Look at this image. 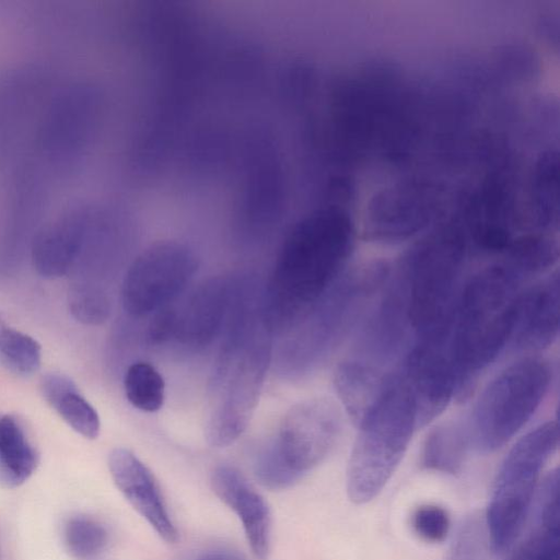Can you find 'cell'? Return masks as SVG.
I'll return each mask as SVG.
<instances>
[{
  "instance_id": "obj_19",
  "label": "cell",
  "mask_w": 560,
  "mask_h": 560,
  "mask_svg": "<svg viewBox=\"0 0 560 560\" xmlns=\"http://www.w3.org/2000/svg\"><path fill=\"white\" fill-rule=\"evenodd\" d=\"M469 446L467 424L456 421L439 424L424 441L422 466L430 470L455 475L460 471Z\"/></svg>"
},
{
  "instance_id": "obj_12",
  "label": "cell",
  "mask_w": 560,
  "mask_h": 560,
  "mask_svg": "<svg viewBox=\"0 0 560 560\" xmlns=\"http://www.w3.org/2000/svg\"><path fill=\"white\" fill-rule=\"evenodd\" d=\"M559 272L530 283L522 292L505 348L510 354H538L559 334Z\"/></svg>"
},
{
  "instance_id": "obj_22",
  "label": "cell",
  "mask_w": 560,
  "mask_h": 560,
  "mask_svg": "<svg viewBox=\"0 0 560 560\" xmlns=\"http://www.w3.org/2000/svg\"><path fill=\"white\" fill-rule=\"evenodd\" d=\"M124 388L128 401L139 410L155 412L164 404V378L149 362L137 361L128 366L124 376Z\"/></svg>"
},
{
  "instance_id": "obj_14",
  "label": "cell",
  "mask_w": 560,
  "mask_h": 560,
  "mask_svg": "<svg viewBox=\"0 0 560 560\" xmlns=\"http://www.w3.org/2000/svg\"><path fill=\"white\" fill-rule=\"evenodd\" d=\"M211 486L217 497L241 520L255 557L266 559L270 545L271 516L264 497L238 469L226 464L214 468Z\"/></svg>"
},
{
  "instance_id": "obj_16",
  "label": "cell",
  "mask_w": 560,
  "mask_h": 560,
  "mask_svg": "<svg viewBox=\"0 0 560 560\" xmlns=\"http://www.w3.org/2000/svg\"><path fill=\"white\" fill-rule=\"evenodd\" d=\"M560 476L555 468L544 479L534 523L505 560H560Z\"/></svg>"
},
{
  "instance_id": "obj_8",
  "label": "cell",
  "mask_w": 560,
  "mask_h": 560,
  "mask_svg": "<svg viewBox=\"0 0 560 560\" xmlns=\"http://www.w3.org/2000/svg\"><path fill=\"white\" fill-rule=\"evenodd\" d=\"M558 445V422L547 421L523 435L502 462L485 515L494 553L504 552L517 538L540 472Z\"/></svg>"
},
{
  "instance_id": "obj_25",
  "label": "cell",
  "mask_w": 560,
  "mask_h": 560,
  "mask_svg": "<svg viewBox=\"0 0 560 560\" xmlns=\"http://www.w3.org/2000/svg\"><path fill=\"white\" fill-rule=\"evenodd\" d=\"M254 475L262 487L273 491L290 488L302 478L281 459L269 442L256 454Z\"/></svg>"
},
{
  "instance_id": "obj_5",
  "label": "cell",
  "mask_w": 560,
  "mask_h": 560,
  "mask_svg": "<svg viewBox=\"0 0 560 560\" xmlns=\"http://www.w3.org/2000/svg\"><path fill=\"white\" fill-rule=\"evenodd\" d=\"M347 468L349 499H374L400 463L417 430L416 402L400 369L357 424Z\"/></svg>"
},
{
  "instance_id": "obj_24",
  "label": "cell",
  "mask_w": 560,
  "mask_h": 560,
  "mask_svg": "<svg viewBox=\"0 0 560 560\" xmlns=\"http://www.w3.org/2000/svg\"><path fill=\"white\" fill-rule=\"evenodd\" d=\"M493 553L485 516L468 517L453 541L451 560H492Z\"/></svg>"
},
{
  "instance_id": "obj_11",
  "label": "cell",
  "mask_w": 560,
  "mask_h": 560,
  "mask_svg": "<svg viewBox=\"0 0 560 560\" xmlns=\"http://www.w3.org/2000/svg\"><path fill=\"white\" fill-rule=\"evenodd\" d=\"M343 427L340 406L328 397H313L291 406L269 444L303 477L336 445Z\"/></svg>"
},
{
  "instance_id": "obj_1",
  "label": "cell",
  "mask_w": 560,
  "mask_h": 560,
  "mask_svg": "<svg viewBox=\"0 0 560 560\" xmlns=\"http://www.w3.org/2000/svg\"><path fill=\"white\" fill-rule=\"evenodd\" d=\"M221 343L207 385L205 438L215 448L233 444L256 410L272 359L273 334L267 323L262 288L238 275Z\"/></svg>"
},
{
  "instance_id": "obj_27",
  "label": "cell",
  "mask_w": 560,
  "mask_h": 560,
  "mask_svg": "<svg viewBox=\"0 0 560 560\" xmlns=\"http://www.w3.org/2000/svg\"><path fill=\"white\" fill-rule=\"evenodd\" d=\"M412 526L424 540L440 542L448 533L450 518L446 511L438 505H421L413 513Z\"/></svg>"
},
{
  "instance_id": "obj_10",
  "label": "cell",
  "mask_w": 560,
  "mask_h": 560,
  "mask_svg": "<svg viewBox=\"0 0 560 560\" xmlns=\"http://www.w3.org/2000/svg\"><path fill=\"white\" fill-rule=\"evenodd\" d=\"M236 276H218L198 284L180 302L154 313L149 326L153 343L176 342L199 350L223 331L233 301Z\"/></svg>"
},
{
  "instance_id": "obj_2",
  "label": "cell",
  "mask_w": 560,
  "mask_h": 560,
  "mask_svg": "<svg viewBox=\"0 0 560 560\" xmlns=\"http://www.w3.org/2000/svg\"><path fill=\"white\" fill-rule=\"evenodd\" d=\"M355 230L340 206L318 207L289 229L265 288L264 313L273 336L287 331L345 272Z\"/></svg>"
},
{
  "instance_id": "obj_28",
  "label": "cell",
  "mask_w": 560,
  "mask_h": 560,
  "mask_svg": "<svg viewBox=\"0 0 560 560\" xmlns=\"http://www.w3.org/2000/svg\"><path fill=\"white\" fill-rule=\"evenodd\" d=\"M196 560H245L235 551L226 549L209 550L200 555Z\"/></svg>"
},
{
  "instance_id": "obj_4",
  "label": "cell",
  "mask_w": 560,
  "mask_h": 560,
  "mask_svg": "<svg viewBox=\"0 0 560 560\" xmlns=\"http://www.w3.org/2000/svg\"><path fill=\"white\" fill-rule=\"evenodd\" d=\"M389 265L371 260L345 272L279 337L276 369L290 381L322 370L358 328L382 288Z\"/></svg>"
},
{
  "instance_id": "obj_15",
  "label": "cell",
  "mask_w": 560,
  "mask_h": 560,
  "mask_svg": "<svg viewBox=\"0 0 560 560\" xmlns=\"http://www.w3.org/2000/svg\"><path fill=\"white\" fill-rule=\"evenodd\" d=\"M434 212L421 189L405 187L381 195L370 207L365 235L380 243H397L411 237L430 222Z\"/></svg>"
},
{
  "instance_id": "obj_9",
  "label": "cell",
  "mask_w": 560,
  "mask_h": 560,
  "mask_svg": "<svg viewBox=\"0 0 560 560\" xmlns=\"http://www.w3.org/2000/svg\"><path fill=\"white\" fill-rule=\"evenodd\" d=\"M198 269L191 248L175 241L158 242L129 266L121 285L124 310L133 317L155 313L174 302Z\"/></svg>"
},
{
  "instance_id": "obj_6",
  "label": "cell",
  "mask_w": 560,
  "mask_h": 560,
  "mask_svg": "<svg viewBox=\"0 0 560 560\" xmlns=\"http://www.w3.org/2000/svg\"><path fill=\"white\" fill-rule=\"evenodd\" d=\"M468 237L450 223L415 244L398 261L415 339L447 320L464 284Z\"/></svg>"
},
{
  "instance_id": "obj_18",
  "label": "cell",
  "mask_w": 560,
  "mask_h": 560,
  "mask_svg": "<svg viewBox=\"0 0 560 560\" xmlns=\"http://www.w3.org/2000/svg\"><path fill=\"white\" fill-rule=\"evenodd\" d=\"M38 453L13 415H0V485L16 488L36 470Z\"/></svg>"
},
{
  "instance_id": "obj_7",
  "label": "cell",
  "mask_w": 560,
  "mask_h": 560,
  "mask_svg": "<svg viewBox=\"0 0 560 560\" xmlns=\"http://www.w3.org/2000/svg\"><path fill=\"white\" fill-rule=\"evenodd\" d=\"M553 370L539 354L524 355L483 388L467 424L470 445L480 453L504 446L529 421L548 393Z\"/></svg>"
},
{
  "instance_id": "obj_20",
  "label": "cell",
  "mask_w": 560,
  "mask_h": 560,
  "mask_svg": "<svg viewBox=\"0 0 560 560\" xmlns=\"http://www.w3.org/2000/svg\"><path fill=\"white\" fill-rule=\"evenodd\" d=\"M533 223L539 228L552 226L558 221V156L544 152L536 162L533 175Z\"/></svg>"
},
{
  "instance_id": "obj_17",
  "label": "cell",
  "mask_w": 560,
  "mask_h": 560,
  "mask_svg": "<svg viewBox=\"0 0 560 560\" xmlns=\"http://www.w3.org/2000/svg\"><path fill=\"white\" fill-rule=\"evenodd\" d=\"M40 392L65 422L85 439L94 440L101 422L96 410L67 375L51 372L42 377Z\"/></svg>"
},
{
  "instance_id": "obj_21",
  "label": "cell",
  "mask_w": 560,
  "mask_h": 560,
  "mask_svg": "<svg viewBox=\"0 0 560 560\" xmlns=\"http://www.w3.org/2000/svg\"><path fill=\"white\" fill-rule=\"evenodd\" d=\"M0 364L14 375L27 377L42 364V347L31 336L10 326L0 314Z\"/></svg>"
},
{
  "instance_id": "obj_26",
  "label": "cell",
  "mask_w": 560,
  "mask_h": 560,
  "mask_svg": "<svg viewBox=\"0 0 560 560\" xmlns=\"http://www.w3.org/2000/svg\"><path fill=\"white\" fill-rule=\"evenodd\" d=\"M69 310L77 320L86 325H100L108 318L110 304L103 290L82 284L69 292Z\"/></svg>"
},
{
  "instance_id": "obj_3",
  "label": "cell",
  "mask_w": 560,
  "mask_h": 560,
  "mask_svg": "<svg viewBox=\"0 0 560 560\" xmlns=\"http://www.w3.org/2000/svg\"><path fill=\"white\" fill-rule=\"evenodd\" d=\"M537 277L506 253L464 282L451 324L455 399L465 400L481 374L505 351L520 296Z\"/></svg>"
},
{
  "instance_id": "obj_23",
  "label": "cell",
  "mask_w": 560,
  "mask_h": 560,
  "mask_svg": "<svg viewBox=\"0 0 560 560\" xmlns=\"http://www.w3.org/2000/svg\"><path fill=\"white\" fill-rule=\"evenodd\" d=\"M63 536L68 550L79 560L94 559L108 542L106 528L98 521L85 515L69 518Z\"/></svg>"
},
{
  "instance_id": "obj_13",
  "label": "cell",
  "mask_w": 560,
  "mask_h": 560,
  "mask_svg": "<svg viewBox=\"0 0 560 560\" xmlns=\"http://www.w3.org/2000/svg\"><path fill=\"white\" fill-rule=\"evenodd\" d=\"M114 483L130 505L166 542L177 540V529L168 514L159 483L152 471L131 451L114 448L108 455Z\"/></svg>"
}]
</instances>
